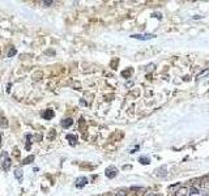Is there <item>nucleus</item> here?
Listing matches in <instances>:
<instances>
[{
	"mask_svg": "<svg viewBox=\"0 0 209 196\" xmlns=\"http://www.w3.org/2000/svg\"><path fill=\"white\" fill-rule=\"evenodd\" d=\"M42 116H43V118H45V119H47V120H48V119H51V118H52V116H54V111H52L51 109H48V110H46V111H45V113H43V114H42Z\"/></svg>",
	"mask_w": 209,
	"mask_h": 196,
	"instance_id": "nucleus-5",
	"label": "nucleus"
},
{
	"mask_svg": "<svg viewBox=\"0 0 209 196\" xmlns=\"http://www.w3.org/2000/svg\"><path fill=\"white\" fill-rule=\"evenodd\" d=\"M15 176H16L17 181H21V179H22V170L21 169H16L15 170Z\"/></svg>",
	"mask_w": 209,
	"mask_h": 196,
	"instance_id": "nucleus-8",
	"label": "nucleus"
},
{
	"mask_svg": "<svg viewBox=\"0 0 209 196\" xmlns=\"http://www.w3.org/2000/svg\"><path fill=\"white\" fill-rule=\"evenodd\" d=\"M61 127H63V128H68V127H71L72 124H73V120L71 119V118H67V119H63L61 120Z\"/></svg>",
	"mask_w": 209,
	"mask_h": 196,
	"instance_id": "nucleus-3",
	"label": "nucleus"
},
{
	"mask_svg": "<svg viewBox=\"0 0 209 196\" xmlns=\"http://www.w3.org/2000/svg\"><path fill=\"white\" fill-rule=\"evenodd\" d=\"M132 38L135 39H140V41H148V39H152V38H156L154 34H133L131 35Z\"/></svg>",
	"mask_w": 209,
	"mask_h": 196,
	"instance_id": "nucleus-1",
	"label": "nucleus"
},
{
	"mask_svg": "<svg viewBox=\"0 0 209 196\" xmlns=\"http://www.w3.org/2000/svg\"><path fill=\"white\" fill-rule=\"evenodd\" d=\"M67 140L69 141L71 145H76V143H77V136H76V135H67Z\"/></svg>",
	"mask_w": 209,
	"mask_h": 196,
	"instance_id": "nucleus-6",
	"label": "nucleus"
},
{
	"mask_svg": "<svg viewBox=\"0 0 209 196\" xmlns=\"http://www.w3.org/2000/svg\"><path fill=\"white\" fill-rule=\"evenodd\" d=\"M145 196H157V195L154 194V192H148V194H146Z\"/></svg>",
	"mask_w": 209,
	"mask_h": 196,
	"instance_id": "nucleus-14",
	"label": "nucleus"
},
{
	"mask_svg": "<svg viewBox=\"0 0 209 196\" xmlns=\"http://www.w3.org/2000/svg\"><path fill=\"white\" fill-rule=\"evenodd\" d=\"M13 55H16V50H15V48H12V50L8 52V56H9V58L13 56Z\"/></svg>",
	"mask_w": 209,
	"mask_h": 196,
	"instance_id": "nucleus-12",
	"label": "nucleus"
},
{
	"mask_svg": "<svg viewBox=\"0 0 209 196\" xmlns=\"http://www.w3.org/2000/svg\"><path fill=\"white\" fill-rule=\"evenodd\" d=\"M0 145H1V137H0Z\"/></svg>",
	"mask_w": 209,
	"mask_h": 196,
	"instance_id": "nucleus-16",
	"label": "nucleus"
},
{
	"mask_svg": "<svg viewBox=\"0 0 209 196\" xmlns=\"http://www.w3.org/2000/svg\"><path fill=\"white\" fill-rule=\"evenodd\" d=\"M115 196H127V195H126V192H124V191L119 189V191H116V192H115Z\"/></svg>",
	"mask_w": 209,
	"mask_h": 196,
	"instance_id": "nucleus-11",
	"label": "nucleus"
},
{
	"mask_svg": "<svg viewBox=\"0 0 209 196\" xmlns=\"http://www.w3.org/2000/svg\"><path fill=\"white\" fill-rule=\"evenodd\" d=\"M115 175H116V169L115 167L106 169V176H107V178H114Z\"/></svg>",
	"mask_w": 209,
	"mask_h": 196,
	"instance_id": "nucleus-4",
	"label": "nucleus"
},
{
	"mask_svg": "<svg viewBox=\"0 0 209 196\" xmlns=\"http://www.w3.org/2000/svg\"><path fill=\"white\" fill-rule=\"evenodd\" d=\"M1 166H3V169H4V170H8V167L11 166V158H8V157H7V158L4 159V162L1 163Z\"/></svg>",
	"mask_w": 209,
	"mask_h": 196,
	"instance_id": "nucleus-7",
	"label": "nucleus"
},
{
	"mask_svg": "<svg viewBox=\"0 0 209 196\" xmlns=\"http://www.w3.org/2000/svg\"><path fill=\"white\" fill-rule=\"evenodd\" d=\"M189 192H192V194H199V191L196 188H191V189H189Z\"/></svg>",
	"mask_w": 209,
	"mask_h": 196,
	"instance_id": "nucleus-13",
	"label": "nucleus"
},
{
	"mask_svg": "<svg viewBox=\"0 0 209 196\" xmlns=\"http://www.w3.org/2000/svg\"><path fill=\"white\" fill-rule=\"evenodd\" d=\"M42 4H46V5H50V4H52V1H43Z\"/></svg>",
	"mask_w": 209,
	"mask_h": 196,
	"instance_id": "nucleus-15",
	"label": "nucleus"
},
{
	"mask_svg": "<svg viewBox=\"0 0 209 196\" xmlns=\"http://www.w3.org/2000/svg\"><path fill=\"white\" fill-rule=\"evenodd\" d=\"M33 159H34V156H29V157H26L24 161H22V163H25V165H26V163H30Z\"/></svg>",
	"mask_w": 209,
	"mask_h": 196,
	"instance_id": "nucleus-10",
	"label": "nucleus"
},
{
	"mask_svg": "<svg viewBox=\"0 0 209 196\" xmlns=\"http://www.w3.org/2000/svg\"><path fill=\"white\" fill-rule=\"evenodd\" d=\"M175 196H187V189L182 187L180 189H178V192L175 194Z\"/></svg>",
	"mask_w": 209,
	"mask_h": 196,
	"instance_id": "nucleus-9",
	"label": "nucleus"
},
{
	"mask_svg": "<svg viewBox=\"0 0 209 196\" xmlns=\"http://www.w3.org/2000/svg\"><path fill=\"white\" fill-rule=\"evenodd\" d=\"M86 183H88V179L85 178V176H80V178L76 179V187L81 188V187H84Z\"/></svg>",
	"mask_w": 209,
	"mask_h": 196,
	"instance_id": "nucleus-2",
	"label": "nucleus"
}]
</instances>
